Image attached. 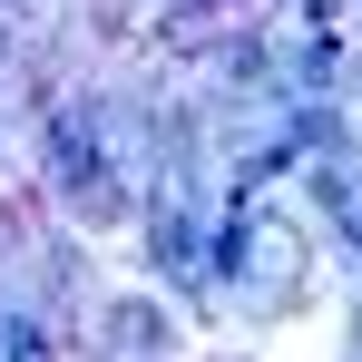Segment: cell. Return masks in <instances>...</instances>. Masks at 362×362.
Returning <instances> with one entry per match:
<instances>
[{
	"instance_id": "6da1fadb",
	"label": "cell",
	"mask_w": 362,
	"mask_h": 362,
	"mask_svg": "<svg viewBox=\"0 0 362 362\" xmlns=\"http://www.w3.org/2000/svg\"><path fill=\"white\" fill-rule=\"evenodd\" d=\"M10 362H49V343H40V323H10Z\"/></svg>"
},
{
	"instance_id": "7a4b0ae2",
	"label": "cell",
	"mask_w": 362,
	"mask_h": 362,
	"mask_svg": "<svg viewBox=\"0 0 362 362\" xmlns=\"http://www.w3.org/2000/svg\"><path fill=\"white\" fill-rule=\"evenodd\" d=\"M353 343H362V323H353Z\"/></svg>"
}]
</instances>
